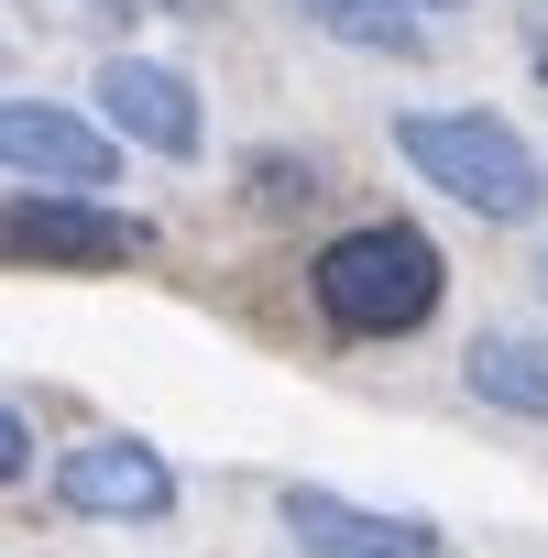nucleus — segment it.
<instances>
[{
    "mask_svg": "<svg viewBox=\"0 0 548 558\" xmlns=\"http://www.w3.org/2000/svg\"><path fill=\"white\" fill-rule=\"evenodd\" d=\"M308 296H319V318H330L341 340H406V329L439 318L450 263H439L428 230H406V219H362V230H341V241L308 263Z\"/></svg>",
    "mask_w": 548,
    "mask_h": 558,
    "instance_id": "obj_1",
    "label": "nucleus"
},
{
    "mask_svg": "<svg viewBox=\"0 0 548 558\" xmlns=\"http://www.w3.org/2000/svg\"><path fill=\"white\" fill-rule=\"evenodd\" d=\"M395 154L439 186V197H461L472 219H537L548 208V165H537V143L515 132V121H493V110H406L395 121Z\"/></svg>",
    "mask_w": 548,
    "mask_h": 558,
    "instance_id": "obj_2",
    "label": "nucleus"
},
{
    "mask_svg": "<svg viewBox=\"0 0 548 558\" xmlns=\"http://www.w3.org/2000/svg\"><path fill=\"white\" fill-rule=\"evenodd\" d=\"M0 252H12V263L99 274V263H143V252H154V230H143L132 208H110V197H56V186H34V197L0 208Z\"/></svg>",
    "mask_w": 548,
    "mask_h": 558,
    "instance_id": "obj_3",
    "label": "nucleus"
},
{
    "mask_svg": "<svg viewBox=\"0 0 548 558\" xmlns=\"http://www.w3.org/2000/svg\"><path fill=\"white\" fill-rule=\"evenodd\" d=\"M0 165L34 175V186H56V197L121 186V143L88 110H67V99H0Z\"/></svg>",
    "mask_w": 548,
    "mask_h": 558,
    "instance_id": "obj_4",
    "label": "nucleus"
},
{
    "mask_svg": "<svg viewBox=\"0 0 548 558\" xmlns=\"http://www.w3.org/2000/svg\"><path fill=\"white\" fill-rule=\"evenodd\" d=\"M56 493H67V514H99V525H165L176 514V471L143 438H78L56 460Z\"/></svg>",
    "mask_w": 548,
    "mask_h": 558,
    "instance_id": "obj_5",
    "label": "nucleus"
},
{
    "mask_svg": "<svg viewBox=\"0 0 548 558\" xmlns=\"http://www.w3.org/2000/svg\"><path fill=\"white\" fill-rule=\"evenodd\" d=\"M274 514H286L297 558H439V525H428V514H373V504L319 493V482H297Z\"/></svg>",
    "mask_w": 548,
    "mask_h": 558,
    "instance_id": "obj_6",
    "label": "nucleus"
},
{
    "mask_svg": "<svg viewBox=\"0 0 548 558\" xmlns=\"http://www.w3.org/2000/svg\"><path fill=\"white\" fill-rule=\"evenodd\" d=\"M99 132H110V143H143V154H165V165H187V154H198V88H187L176 66H154V56H110V66H99Z\"/></svg>",
    "mask_w": 548,
    "mask_h": 558,
    "instance_id": "obj_7",
    "label": "nucleus"
},
{
    "mask_svg": "<svg viewBox=\"0 0 548 558\" xmlns=\"http://www.w3.org/2000/svg\"><path fill=\"white\" fill-rule=\"evenodd\" d=\"M461 384L504 416H548V340H515V329H483L461 351Z\"/></svg>",
    "mask_w": 548,
    "mask_h": 558,
    "instance_id": "obj_8",
    "label": "nucleus"
},
{
    "mask_svg": "<svg viewBox=\"0 0 548 558\" xmlns=\"http://www.w3.org/2000/svg\"><path fill=\"white\" fill-rule=\"evenodd\" d=\"M297 12H308L330 45H362V56H428V23L395 12V0H297Z\"/></svg>",
    "mask_w": 548,
    "mask_h": 558,
    "instance_id": "obj_9",
    "label": "nucleus"
},
{
    "mask_svg": "<svg viewBox=\"0 0 548 558\" xmlns=\"http://www.w3.org/2000/svg\"><path fill=\"white\" fill-rule=\"evenodd\" d=\"M23 471H34V427L0 405V482H23Z\"/></svg>",
    "mask_w": 548,
    "mask_h": 558,
    "instance_id": "obj_10",
    "label": "nucleus"
},
{
    "mask_svg": "<svg viewBox=\"0 0 548 558\" xmlns=\"http://www.w3.org/2000/svg\"><path fill=\"white\" fill-rule=\"evenodd\" d=\"M110 12H176V23H209L219 0H110Z\"/></svg>",
    "mask_w": 548,
    "mask_h": 558,
    "instance_id": "obj_11",
    "label": "nucleus"
},
{
    "mask_svg": "<svg viewBox=\"0 0 548 558\" xmlns=\"http://www.w3.org/2000/svg\"><path fill=\"white\" fill-rule=\"evenodd\" d=\"M395 12H417V23H439V12H472V0H395Z\"/></svg>",
    "mask_w": 548,
    "mask_h": 558,
    "instance_id": "obj_12",
    "label": "nucleus"
},
{
    "mask_svg": "<svg viewBox=\"0 0 548 558\" xmlns=\"http://www.w3.org/2000/svg\"><path fill=\"white\" fill-rule=\"evenodd\" d=\"M537 296H548V263H537Z\"/></svg>",
    "mask_w": 548,
    "mask_h": 558,
    "instance_id": "obj_13",
    "label": "nucleus"
}]
</instances>
